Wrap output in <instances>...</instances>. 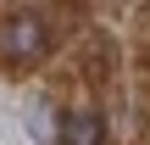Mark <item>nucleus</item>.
<instances>
[{
	"mask_svg": "<svg viewBox=\"0 0 150 145\" xmlns=\"http://www.w3.org/2000/svg\"><path fill=\"white\" fill-rule=\"evenodd\" d=\"M61 145H100L106 140V123H100V112H72V117H61Z\"/></svg>",
	"mask_w": 150,
	"mask_h": 145,
	"instance_id": "nucleus-2",
	"label": "nucleus"
},
{
	"mask_svg": "<svg viewBox=\"0 0 150 145\" xmlns=\"http://www.w3.org/2000/svg\"><path fill=\"white\" fill-rule=\"evenodd\" d=\"M50 56V28L33 17V11H17L0 22V67L6 73H28Z\"/></svg>",
	"mask_w": 150,
	"mask_h": 145,
	"instance_id": "nucleus-1",
	"label": "nucleus"
},
{
	"mask_svg": "<svg viewBox=\"0 0 150 145\" xmlns=\"http://www.w3.org/2000/svg\"><path fill=\"white\" fill-rule=\"evenodd\" d=\"M28 134H33L39 145L56 140V134H61V112H56L50 101H33V106H28Z\"/></svg>",
	"mask_w": 150,
	"mask_h": 145,
	"instance_id": "nucleus-3",
	"label": "nucleus"
}]
</instances>
